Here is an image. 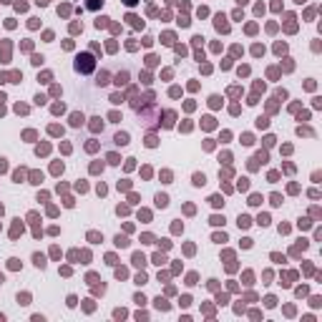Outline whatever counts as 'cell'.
<instances>
[{
	"label": "cell",
	"instance_id": "6da1fadb",
	"mask_svg": "<svg viewBox=\"0 0 322 322\" xmlns=\"http://www.w3.org/2000/svg\"><path fill=\"white\" fill-rule=\"evenodd\" d=\"M93 66H96V63H93V58H91L88 53L78 55V61H75V68H78L81 73H91V71H93Z\"/></svg>",
	"mask_w": 322,
	"mask_h": 322
},
{
	"label": "cell",
	"instance_id": "7a4b0ae2",
	"mask_svg": "<svg viewBox=\"0 0 322 322\" xmlns=\"http://www.w3.org/2000/svg\"><path fill=\"white\" fill-rule=\"evenodd\" d=\"M86 5H88L91 10H96L98 5H103V0H88V3H86Z\"/></svg>",
	"mask_w": 322,
	"mask_h": 322
},
{
	"label": "cell",
	"instance_id": "3957f363",
	"mask_svg": "<svg viewBox=\"0 0 322 322\" xmlns=\"http://www.w3.org/2000/svg\"><path fill=\"white\" fill-rule=\"evenodd\" d=\"M96 83H98V86H106V83H108V73H101Z\"/></svg>",
	"mask_w": 322,
	"mask_h": 322
},
{
	"label": "cell",
	"instance_id": "277c9868",
	"mask_svg": "<svg viewBox=\"0 0 322 322\" xmlns=\"http://www.w3.org/2000/svg\"><path fill=\"white\" fill-rule=\"evenodd\" d=\"M126 78H128V73H118V75H116V83L121 86V83H126Z\"/></svg>",
	"mask_w": 322,
	"mask_h": 322
},
{
	"label": "cell",
	"instance_id": "5b68a950",
	"mask_svg": "<svg viewBox=\"0 0 322 322\" xmlns=\"http://www.w3.org/2000/svg\"><path fill=\"white\" fill-rule=\"evenodd\" d=\"M116 144H128V136H126V134H118V136H116Z\"/></svg>",
	"mask_w": 322,
	"mask_h": 322
},
{
	"label": "cell",
	"instance_id": "8992f818",
	"mask_svg": "<svg viewBox=\"0 0 322 322\" xmlns=\"http://www.w3.org/2000/svg\"><path fill=\"white\" fill-rule=\"evenodd\" d=\"M35 264H38V267H45V262H43V257H41V254H35Z\"/></svg>",
	"mask_w": 322,
	"mask_h": 322
},
{
	"label": "cell",
	"instance_id": "52a82bcc",
	"mask_svg": "<svg viewBox=\"0 0 322 322\" xmlns=\"http://www.w3.org/2000/svg\"><path fill=\"white\" fill-rule=\"evenodd\" d=\"M194 184H196V186H201V184H204V176H201V174H196V176H194Z\"/></svg>",
	"mask_w": 322,
	"mask_h": 322
}]
</instances>
